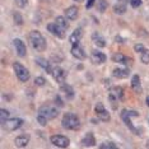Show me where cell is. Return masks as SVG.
Segmentation results:
<instances>
[{
	"label": "cell",
	"instance_id": "22",
	"mask_svg": "<svg viewBox=\"0 0 149 149\" xmlns=\"http://www.w3.org/2000/svg\"><path fill=\"white\" fill-rule=\"evenodd\" d=\"M131 88H133L134 92L136 93H141L143 92V88H141V84H140V78L139 75H133V79H131Z\"/></svg>",
	"mask_w": 149,
	"mask_h": 149
},
{
	"label": "cell",
	"instance_id": "43",
	"mask_svg": "<svg viewBox=\"0 0 149 149\" xmlns=\"http://www.w3.org/2000/svg\"><path fill=\"white\" fill-rule=\"evenodd\" d=\"M75 1H79L80 3V1H83V0H75Z\"/></svg>",
	"mask_w": 149,
	"mask_h": 149
},
{
	"label": "cell",
	"instance_id": "3",
	"mask_svg": "<svg viewBox=\"0 0 149 149\" xmlns=\"http://www.w3.org/2000/svg\"><path fill=\"white\" fill-rule=\"evenodd\" d=\"M38 115L42 117H45L46 120L49 121V120H54L55 117H57L59 111H57V108L54 107L52 104H43V106L40 107Z\"/></svg>",
	"mask_w": 149,
	"mask_h": 149
},
{
	"label": "cell",
	"instance_id": "20",
	"mask_svg": "<svg viewBox=\"0 0 149 149\" xmlns=\"http://www.w3.org/2000/svg\"><path fill=\"white\" fill-rule=\"evenodd\" d=\"M60 91L65 94L68 100H72V98H74V89L69 86V84H66V83L60 84Z\"/></svg>",
	"mask_w": 149,
	"mask_h": 149
},
{
	"label": "cell",
	"instance_id": "38",
	"mask_svg": "<svg viewBox=\"0 0 149 149\" xmlns=\"http://www.w3.org/2000/svg\"><path fill=\"white\" fill-rule=\"evenodd\" d=\"M56 102H57V106H64V103H63V101L60 100V97H56Z\"/></svg>",
	"mask_w": 149,
	"mask_h": 149
},
{
	"label": "cell",
	"instance_id": "39",
	"mask_svg": "<svg viewBox=\"0 0 149 149\" xmlns=\"http://www.w3.org/2000/svg\"><path fill=\"white\" fill-rule=\"evenodd\" d=\"M116 41H118V43H124V40H121V37H120V36H117V37H116Z\"/></svg>",
	"mask_w": 149,
	"mask_h": 149
},
{
	"label": "cell",
	"instance_id": "25",
	"mask_svg": "<svg viewBox=\"0 0 149 149\" xmlns=\"http://www.w3.org/2000/svg\"><path fill=\"white\" fill-rule=\"evenodd\" d=\"M55 23H57L60 27H63L64 29H66L69 28V22H68V19L65 18V17H61V15H59V17H56V19H55Z\"/></svg>",
	"mask_w": 149,
	"mask_h": 149
},
{
	"label": "cell",
	"instance_id": "31",
	"mask_svg": "<svg viewBox=\"0 0 149 149\" xmlns=\"http://www.w3.org/2000/svg\"><path fill=\"white\" fill-rule=\"evenodd\" d=\"M117 145L113 143H103L100 145V149H116Z\"/></svg>",
	"mask_w": 149,
	"mask_h": 149
},
{
	"label": "cell",
	"instance_id": "34",
	"mask_svg": "<svg viewBox=\"0 0 149 149\" xmlns=\"http://www.w3.org/2000/svg\"><path fill=\"white\" fill-rule=\"evenodd\" d=\"M15 1V5L19 6V8H24V6L27 5V1L28 0H14Z\"/></svg>",
	"mask_w": 149,
	"mask_h": 149
},
{
	"label": "cell",
	"instance_id": "16",
	"mask_svg": "<svg viewBox=\"0 0 149 149\" xmlns=\"http://www.w3.org/2000/svg\"><path fill=\"white\" fill-rule=\"evenodd\" d=\"M78 14H79V9L75 5H72L65 9V17L69 21H75L78 18Z\"/></svg>",
	"mask_w": 149,
	"mask_h": 149
},
{
	"label": "cell",
	"instance_id": "2",
	"mask_svg": "<svg viewBox=\"0 0 149 149\" xmlns=\"http://www.w3.org/2000/svg\"><path fill=\"white\" fill-rule=\"evenodd\" d=\"M63 127L66 130H78L80 129V120L74 113H65L61 120Z\"/></svg>",
	"mask_w": 149,
	"mask_h": 149
},
{
	"label": "cell",
	"instance_id": "14",
	"mask_svg": "<svg viewBox=\"0 0 149 149\" xmlns=\"http://www.w3.org/2000/svg\"><path fill=\"white\" fill-rule=\"evenodd\" d=\"M72 55L78 60H84L87 57L86 52H84V49L80 45H74L72 47Z\"/></svg>",
	"mask_w": 149,
	"mask_h": 149
},
{
	"label": "cell",
	"instance_id": "24",
	"mask_svg": "<svg viewBox=\"0 0 149 149\" xmlns=\"http://www.w3.org/2000/svg\"><path fill=\"white\" fill-rule=\"evenodd\" d=\"M112 75L115 78H118V79H125V78L129 77V70L123 69V68H116V69H113Z\"/></svg>",
	"mask_w": 149,
	"mask_h": 149
},
{
	"label": "cell",
	"instance_id": "28",
	"mask_svg": "<svg viewBox=\"0 0 149 149\" xmlns=\"http://www.w3.org/2000/svg\"><path fill=\"white\" fill-rule=\"evenodd\" d=\"M140 61L143 64H145V65L149 64V50L145 49L143 52H140Z\"/></svg>",
	"mask_w": 149,
	"mask_h": 149
},
{
	"label": "cell",
	"instance_id": "17",
	"mask_svg": "<svg viewBox=\"0 0 149 149\" xmlns=\"http://www.w3.org/2000/svg\"><path fill=\"white\" fill-rule=\"evenodd\" d=\"M82 37H83V29H82V28H77L75 31L72 33V36H70L69 41H70V43H72L73 46H74V45H79V42H80V40H82Z\"/></svg>",
	"mask_w": 149,
	"mask_h": 149
},
{
	"label": "cell",
	"instance_id": "33",
	"mask_svg": "<svg viewBox=\"0 0 149 149\" xmlns=\"http://www.w3.org/2000/svg\"><path fill=\"white\" fill-rule=\"evenodd\" d=\"M134 50H135V52H143L144 50H145V47H144V45L143 43H136V45L134 46Z\"/></svg>",
	"mask_w": 149,
	"mask_h": 149
},
{
	"label": "cell",
	"instance_id": "13",
	"mask_svg": "<svg viewBox=\"0 0 149 149\" xmlns=\"http://www.w3.org/2000/svg\"><path fill=\"white\" fill-rule=\"evenodd\" d=\"M13 45L15 47V51H17V55L21 56V57H24L27 55V49H26V45L23 43L22 40L19 38H15L13 41Z\"/></svg>",
	"mask_w": 149,
	"mask_h": 149
},
{
	"label": "cell",
	"instance_id": "7",
	"mask_svg": "<svg viewBox=\"0 0 149 149\" xmlns=\"http://www.w3.org/2000/svg\"><path fill=\"white\" fill-rule=\"evenodd\" d=\"M47 31H49L50 33H52L54 36H56L57 38H64V37H65V32H66L63 27H60L55 22L47 24Z\"/></svg>",
	"mask_w": 149,
	"mask_h": 149
},
{
	"label": "cell",
	"instance_id": "5",
	"mask_svg": "<svg viewBox=\"0 0 149 149\" xmlns=\"http://www.w3.org/2000/svg\"><path fill=\"white\" fill-rule=\"evenodd\" d=\"M139 113L136 112V111H130V110H123V112H121V118H123V121L125 124H126V126L130 129L131 131H134L136 135H140L139 134V130H136L135 129V126L133 124H131V120L130 117H138Z\"/></svg>",
	"mask_w": 149,
	"mask_h": 149
},
{
	"label": "cell",
	"instance_id": "29",
	"mask_svg": "<svg viewBox=\"0 0 149 149\" xmlns=\"http://www.w3.org/2000/svg\"><path fill=\"white\" fill-rule=\"evenodd\" d=\"M107 8H108V4H107L106 0H100V1H98V4H97L98 12L103 13V12H106V10H107Z\"/></svg>",
	"mask_w": 149,
	"mask_h": 149
},
{
	"label": "cell",
	"instance_id": "23",
	"mask_svg": "<svg viewBox=\"0 0 149 149\" xmlns=\"http://www.w3.org/2000/svg\"><path fill=\"white\" fill-rule=\"evenodd\" d=\"M36 63H37V65H40L41 68H43V69H45L49 74H51V73H52L51 63H49L46 59H43V57H37V59H36Z\"/></svg>",
	"mask_w": 149,
	"mask_h": 149
},
{
	"label": "cell",
	"instance_id": "8",
	"mask_svg": "<svg viewBox=\"0 0 149 149\" xmlns=\"http://www.w3.org/2000/svg\"><path fill=\"white\" fill-rule=\"evenodd\" d=\"M124 97V91L121 87H115L111 89V93L110 96H108V100L111 101V104L113 103V108H116V102L118 100H121V98Z\"/></svg>",
	"mask_w": 149,
	"mask_h": 149
},
{
	"label": "cell",
	"instance_id": "32",
	"mask_svg": "<svg viewBox=\"0 0 149 149\" xmlns=\"http://www.w3.org/2000/svg\"><path fill=\"white\" fill-rule=\"evenodd\" d=\"M35 83H36V86H38V87H43L46 84V79L43 77H37L35 79Z\"/></svg>",
	"mask_w": 149,
	"mask_h": 149
},
{
	"label": "cell",
	"instance_id": "9",
	"mask_svg": "<svg viewBox=\"0 0 149 149\" xmlns=\"http://www.w3.org/2000/svg\"><path fill=\"white\" fill-rule=\"evenodd\" d=\"M51 75L54 77V79H55L59 84L65 83V79H66V72L63 69V68H60V66L52 68V73H51Z\"/></svg>",
	"mask_w": 149,
	"mask_h": 149
},
{
	"label": "cell",
	"instance_id": "6",
	"mask_svg": "<svg viewBox=\"0 0 149 149\" xmlns=\"http://www.w3.org/2000/svg\"><path fill=\"white\" fill-rule=\"evenodd\" d=\"M23 125V120L18 117H13V118H8L4 124H3V127L8 131H14L17 129H19Z\"/></svg>",
	"mask_w": 149,
	"mask_h": 149
},
{
	"label": "cell",
	"instance_id": "40",
	"mask_svg": "<svg viewBox=\"0 0 149 149\" xmlns=\"http://www.w3.org/2000/svg\"><path fill=\"white\" fill-rule=\"evenodd\" d=\"M145 102H147V104L149 106V97H147V101H145Z\"/></svg>",
	"mask_w": 149,
	"mask_h": 149
},
{
	"label": "cell",
	"instance_id": "21",
	"mask_svg": "<svg viewBox=\"0 0 149 149\" xmlns=\"http://www.w3.org/2000/svg\"><path fill=\"white\" fill-rule=\"evenodd\" d=\"M92 41L94 42V45H96L97 47H104L106 46V40H104L98 32L92 33Z\"/></svg>",
	"mask_w": 149,
	"mask_h": 149
},
{
	"label": "cell",
	"instance_id": "26",
	"mask_svg": "<svg viewBox=\"0 0 149 149\" xmlns=\"http://www.w3.org/2000/svg\"><path fill=\"white\" fill-rule=\"evenodd\" d=\"M113 12L116 13V14H124L125 12H126V5H125V3H118L113 6Z\"/></svg>",
	"mask_w": 149,
	"mask_h": 149
},
{
	"label": "cell",
	"instance_id": "12",
	"mask_svg": "<svg viewBox=\"0 0 149 149\" xmlns=\"http://www.w3.org/2000/svg\"><path fill=\"white\" fill-rule=\"evenodd\" d=\"M91 59H92V61L94 64H97V65H101V64L106 63V55H104L103 52L98 51V50H92V52H91Z\"/></svg>",
	"mask_w": 149,
	"mask_h": 149
},
{
	"label": "cell",
	"instance_id": "1",
	"mask_svg": "<svg viewBox=\"0 0 149 149\" xmlns=\"http://www.w3.org/2000/svg\"><path fill=\"white\" fill-rule=\"evenodd\" d=\"M28 38H29V43H31V46L36 50V51L42 52V51H45L46 50V46H47L46 45V38L38 31H32Z\"/></svg>",
	"mask_w": 149,
	"mask_h": 149
},
{
	"label": "cell",
	"instance_id": "15",
	"mask_svg": "<svg viewBox=\"0 0 149 149\" xmlns=\"http://www.w3.org/2000/svg\"><path fill=\"white\" fill-rule=\"evenodd\" d=\"M112 60L117 64H121V65H127V64L133 63V60L124 54H115V55H112Z\"/></svg>",
	"mask_w": 149,
	"mask_h": 149
},
{
	"label": "cell",
	"instance_id": "42",
	"mask_svg": "<svg viewBox=\"0 0 149 149\" xmlns=\"http://www.w3.org/2000/svg\"><path fill=\"white\" fill-rule=\"evenodd\" d=\"M145 147H147V148H149V140L147 141V144H145Z\"/></svg>",
	"mask_w": 149,
	"mask_h": 149
},
{
	"label": "cell",
	"instance_id": "27",
	"mask_svg": "<svg viewBox=\"0 0 149 149\" xmlns=\"http://www.w3.org/2000/svg\"><path fill=\"white\" fill-rule=\"evenodd\" d=\"M8 118H10V113H9L5 108H1V110H0V123H1V125L4 124Z\"/></svg>",
	"mask_w": 149,
	"mask_h": 149
},
{
	"label": "cell",
	"instance_id": "18",
	"mask_svg": "<svg viewBox=\"0 0 149 149\" xmlns=\"http://www.w3.org/2000/svg\"><path fill=\"white\" fill-rule=\"evenodd\" d=\"M29 143V135H19L14 139V144L18 148H24Z\"/></svg>",
	"mask_w": 149,
	"mask_h": 149
},
{
	"label": "cell",
	"instance_id": "19",
	"mask_svg": "<svg viewBox=\"0 0 149 149\" xmlns=\"http://www.w3.org/2000/svg\"><path fill=\"white\" fill-rule=\"evenodd\" d=\"M80 143H82L83 147H94L96 145V138H94V135L92 133H87Z\"/></svg>",
	"mask_w": 149,
	"mask_h": 149
},
{
	"label": "cell",
	"instance_id": "37",
	"mask_svg": "<svg viewBox=\"0 0 149 149\" xmlns=\"http://www.w3.org/2000/svg\"><path fill=\"white\" fill-rule=\"evenodd\" d=\"M94 3H96V0H88L87 4H86V8H87V9H91V8H92V6L94 5Z\"/></svg>",
	"mask_w": 149,
	"mask_h": 149
},
{
	"label": "cell",
	"instance_id": "41",
	"mask_svg": "<svg viewBox=\"0 0 149 149\" xmlns=\"http://www.w3.org/2000/svg\"><path fill=\"white\" fill-rule=\"evenodd\" d=\"M118 1H120V3H126L127 0H118Z\"/></svg>",
	"mask_w": 149,
	"mask_h": 149
},
{
	"label": "cell",
	"instance_id": "36",
	"mask_svg": "<svg viewBox=\"0 0 149 149\" xmlns=\"http://www.w3.org/2000/svg\"><path fill=\"white\" fill-rule=\"evenodd\" d=\"M37 121H38L40 124L42 125V126H45V125H47V120L45 117H42V116H40V115H37Z\"/></svg>",
	"mask_w": 149,
	"mask_h": 149
},
{
	"label": "cell",
	"instance_id": "11",
	"mask_svg": "<svg viewBox=\"0 0 149 149\" xmlns=\"http://www.w3.org/2000/svg\"><path fill=\"white\" fill-rule=\"evenodd\" d=\"M94 112H96L97 117L100 118V120L102 121H110V113H108V111L106 110V107L103 106L102 103H97L96 107H94Z\"/></svg>",
	"mask_w": 149,
	"mask_h": 149
},
{
	"label": "cell",
	"instance_id": "10",
	"mask_svg": "<svg viewBox=\"0 0 149 149\" xmlns=\"http://www.w3.org/2000/svg\"><path fill=\"white\" fill-rule=\"evenodd\" d=\"M50 140H51V143L54 145H56L59 148H66L70 144V140L66 136H64V135H52Z\"/></svg>",
	"mask_w": 149,
	"mask_h": 149
},
{
	"label": "cell",
	"instance_id": "30",
	"mask_svg": "<svg viewBox=\"0 0 149 149\" xmlns=\"http://www.w3.org/2000/svg\"><path fill=\"white\" fill-rule=\"evenodd\" d=\"M13 18H14V22H15L17 26H22L23 24V18H22V15L19 14L18 12L13 13Z\"/></svg>",
	"mask_w": 149,
	"mask_h": 149
},
{
	"label": "cell",
	"instance_id": "4",
	"mask_svg": "<svg viewBox=\"0 0 149 149\" xmlns=\"http://www.w3.org/2000/svg\"><path fill=\"white\" fill-rule=\"evenodd\" d=\"M13 70H14V73H15V75L17 78H18L21 82H28V79H29V72H28V69L24 66V65H22L21 63H13Z\"/></svg>",
	"mask_w": 149,
	"mask_h": 149
},
{
	"label": "cell",
	"instance_id": "35",
	"mask_svg": "<svg viewBox=\"0 0 149 149\" xmlns=\"http://www.w3.org/2000/svg\"><path fill=\"white\" fill-rule=\"evenodd\" d=\"M130 5L133 8H138V6L141 5V0H130Z\"/></svg>",
	"mask_w": 149,
	"mask_h": 149
}]
</instances>
